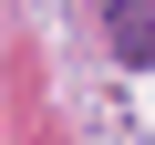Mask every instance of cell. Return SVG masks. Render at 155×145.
Listing matches in <instances>:
<instances>
[{"instance_id":"6da1fadb","label":"cell","mask_w":155,"mask_h":145,"mask_svg":"<svg viewBox=\"0 0 155 145\" xmlns=\"http://www.w3.org/2000/svg\"><path fill=\"white\" fill-rule=\"evenodd\" d=\"M104 31L124 72H155V0H104Z\"/></svg>"}]
</instances>
